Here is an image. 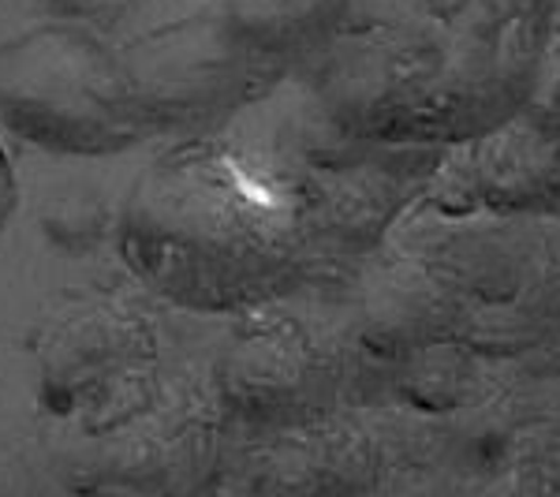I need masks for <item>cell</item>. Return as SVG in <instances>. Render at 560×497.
Here are the masks:
<instances>
[{
  "label": "cell",
  "mask_w": 560,
  "mask_h": 497,
  "mask_svg": "<svg viewBox=\"0 0 560 497\" xmlns=\"http://www.w3.org/2000/svg\"><path fill=\"white\" fill-rule=\"evenodd\" d=\"M139 281L187 311H247L284 292L311 255L303 187L261 184L232 150L187 139L150 161L116 221Z\"/></svg>",
  "instance_id": "obj_1"
},
{
  "label": "cell",
  "mask_w": 560,
  "mask_h": 497,
  "mask_svg": "<svg viewBox=\"0 0 560 497\" xmlns=\"http://www.w3.org/2000/svg\"><path fill=\"white\" fill-rule=\"evenodd\" d=\"M419 255L456 314V340L486 351L535 348L560 322V224L541 213L475 217Z\"/></svg>",
  "instance_id": "obj_2"
},
{
  "label": "cell",
  "mask_w": 560,
  "mask_h": 497,
  "mask_svg": "<svg viewBox=\"0 0 560 497\" xmlns=\"http://www.w3.org/2000/svg\"><path fill=\"white\" fill-rule=\"evenodd\" d=\"M0 120L34 147L86 158L147 131L124 60L79 23H45L0 45Z\"/></svg>",
  "instance_id": "obj_3"
},
{
  "label": "cell",
  "mask_w": 560,
  "mask_h": 497,
  "mask_svg": "<svg viewBox=\"0 0 560 497\" xmlns=\"http://www.w3.org/2000/svg\"><path fill=\"white\" fill-rule=\"evenodd\" d=\"M128 94L142 128L195 131L258 97L284 65L261 57L229 15H191L147 34L124 53Z\"/></svg>",
  "instance_id": "obj_4"
},
{
  "label": "cell",
  "mask_w": 560,
  "mask_h": 497,
  "mask_svg": "<svg viewBox=\"0 0 560 497\" xmlns=\"http://www.w3.org/2000/svg\"><path fill=\"white\" fill-rule=\"evenodd\" d=\"M217 412L191 390L153 385L102 423H79L65 472L83 490H198L217 464Z\"/></svg>",
  "instance_id": "obj_5"
},
{
  "label": "cell",
  "mask_w": 560,
  "mask_h": 497,
  "mask_svg": "<svg viewBox=\"0 0 560 497\" xmlns=\"http://www.w3.org/2000/svg\"><path fill=\"white\" fill-rule=\"evenodd\" d=\"M42 404L60 419L102 423L158 385V337L120 300H83L49 322L38 348Z\"/></svg>",
  "instance_id": "obj_6"
},
{
  "label": "cell",
  "mask_w": 560,
  "mask_h": 497,
  "mask_svg": "<svg viewBox=\"0 0 560 497\" xmlns=\"http://www.w3.org/2000/svg\"><path fill=\"white\" fill-rule=\"evenodd\" d=\"M217 404L258 430H295L329 419L345 390L340 351L311 325L266 314L247 319L217 359Z\"/></svg>",
  "instance_id": "obj_7"
},
{
  "label": "cell",
  "mask_w": 560,
  "mask_h": 497,
  "mask_svg": "<svg viewBox=\"0 0 560 497\" xmlns=\"http://www.w3.org/2000/svg\"><path fill=\"white\" fill-rule=\"evenodd\" d=\"M464 195L493 213H546L560 203V135L516 108L471 139Z\"/></svg>",
  "instance_id": "obj_8"
},
{
  "label": "cell",
  "mask_w": 560,
  "mask_h": 497,
  "mask_svg": "<svg viewBox=\"0 0 560 497\" xmlns=\"http://www.w3.org/2000/svg\"><path fill=\"white\" fill-rule=\"evenodd\" d=\"M359 340L370 356L388 363H411L441 345H459L453 303L419 251L385 266L370 281Z\"/></svg>",
  "instance_id": "obj_9"
},
{
  "label": "cell",
  "mask_w": 560,
  "mask_h": 497,
  "mask_svg": "<svg viewBox=\"0 0 560 497\" xmlns=\"http://www.w3.org/2000/svg\"><path fill=\"white\" fill-rule=\"evenodd\" d=\"M377 478V453L355 427L329 419L280 430V441L258 460V490L314 494V490H370Z\"/></svg>",
  "instance_id": "obj_10"
},
{
  "label": "cell",
  "mask_w": 560,
  "mask_h": 497,
  "mask_svg": "<svg viewBox=\"0 0 560 497\" xmlns=\"http://www.w3.org/2000/svg\"><path fill=\"white\" fill-rule=\"evenodd\" d=\"M348 0H229V23L261 57L288 65L340 31Z\"/></svg>",
  "instance_id": "obj_11"
},
{
  "label": "cell",
  "mask_w": 560,
  "mask_h": 497,
  "mask_svg": "<svg viewBox=\"0 0 560 497\" xmlns=\"http://www.w3.org/2000/svg\"><path fill=\"white\" fill-rule=\"evenodd\" d=\"M42 224L60 247H90L105 232V206L94 195H57L45 206Z\"/></svg>",
  "instance_id": "obj_12"
},
{
  "label": "cell",
  "mask_w": 560,
  "mask_h": 497,
  "mask_svg": "<svg viewBox=\"0 0 560 497\" xmlns=\"http://www.w3.org/2000/svg\"><path fill=\"white\" fill-rule=\"evenodd\" d=\"M520 108L527 116H535L538 124H546L549 131L560 135V45L538 53L527 97H523Z\"/></svg>",
  "instance_id": "obj_13"
},
{
  "label": "cell",
  "mask_w": 560,
  "mask_h": 497,
  "mask_svg": "<svg viewBox=\"0 0 560 497\" xmlns=\"http://www.w3.org/2000/svg\"><path fill=\"white\" fill-rule=\"evenodd\" d=\"M57 20L65 23H116L131 8V0H45Z\"/></svg>",
  "instance_id": "obj_14"
},
{
  "label": "cell",
  "mask_w": 560,
  "mask_h": 497,
  "mask_svg": "<svg viewBox=\"0 0 560 497\" xmlns=\"http://www.w3.org/2000/svg\"><path fill=\"white\" fill-rule=\"evenodd\" d=\"M12 206H15V176H12V165H8L4 150H0V229H4Z\"/></svg>",
  "instance_id": "obj_15"
},
{
  "label": "cell",
  "mask_w": 560,
  "mask_h": 497,
  "mask_svg": "<svg viewBox=\"0 0 560 497\" xmlns=\"http://www.w3.org/2000/svg\"><path fill=\"white\" fill-rule=\"evenodd\" d=\"M549 348H553V356H557V367H560V322H557V330H553V337L546 340Z\"/></svg>",
  "instance_id": "obj_16"
},
{
  "label": "cell",
  "mask_w": 560,
  "mask_h": 497,
  "mask_svg": "<svg viewBox=\"0 0 560 497\" xmlns=\"http://www.w3.org/2000/svg\"><path fill=\"white\" fill-rule=\"evenodd\" d=\"M557 12H560V0H557Z\"/></svg>",
  "instance_id": "obj_17"
}]
</instances>
